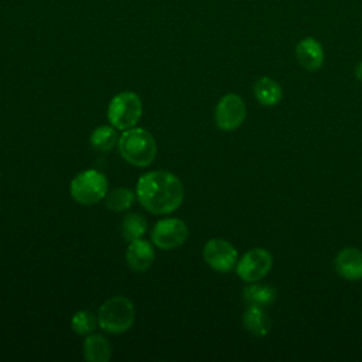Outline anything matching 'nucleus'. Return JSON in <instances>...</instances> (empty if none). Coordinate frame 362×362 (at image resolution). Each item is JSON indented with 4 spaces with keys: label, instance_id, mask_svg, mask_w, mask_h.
Returning <instances> with one entry per match:
<instances>
[{
    "label": "nucleus",
    "instance_id": "0eeeda50",
    "mask_svg": "<svg viewBox=\"0 0 362 362\" xmlns=\"http://www.w3.org/2000/svg\"><path fill=\"white\" fill-rule=\"evenodd\" d=\"M273 266L270 252L255 247L246 252L236 263V274L246 283H255L263 279Z\"/></svg>",
    "mask_w": 362,
    "mask_h": 362
},
{
    "label": "nucleus",
    "instance_id": "6ab92c4d",
    "mask_svg": "<svg viewBox=\"0 0 362 362\" xmlns=\"http://www.w3.org/2000/svg\"><path fill=\"white\" fill-rule=\"evenodd\" d=\"M136 198V194L129 188H115L106 194L105 202L110 211L122 212L130 209Z\"/></svg>",
    "mask_w": 362,
    "mask_h": 362
},
{
    "label": "nucleus",
    "instance_id": "dca6fc26",
    "mask_svg": "<svg viewBox=\"0 0 362 362\" xmlns=\"http://www.w3.org/2000/svg\"><path fill=\"white\" fill-rule=\"evenodd\" d=\"M147 219L143 215L137 212H129L122 221V235L127 242H133L141 239V236L147 232Z\"/></svg>",
    "mask_w": 362,
    "mask_h": 362
},
{
    "label": "nucleus",
    "instance_id": "423d86ee",
    "mask_svg": "<svg viewBox=\"0 0 362 362\" xmlns=\"http://www.w3.org/2000/svg\"><path fill=\"white\" fill-rule=\"evenodd\" d=\"M188 239V226L178 218L160 219L153 230L151 240L154 246L163 250H173L180 247Z\"/></svg>",
    "mask_w": 362,
    "mask_h": 362
},
{
    "label": "nucleus",
    "instance_id": "9b49d317",
    "mask_svg": "<svg viewBox=\"0 0 362 362\" xmlns=\"http://www.w3.org/2000/svg\"><path fill=\"white\" fill-rule=\"evenodd\" d=\"M296 57L303 68L307 71H317L324 64V48L314 37H305L297 42Z\"/></svg>",
    "mask_w": 362,
    "mask_h": 362
},
{
    "label": "nucleus",
    "instance_id": "4468645a",
    "mask_svg": "<svg viewBox=\"0 0 362 362\" xmlns=\"http://www.w3.org/2000/svg\"><path fill=\"white\" fill-rule=\"evenodd\" d=\"M245 328L256 337H264L270 331V320L262 305L249 304L243 314Z\"/></svg>",
    "mask_w": 362,
    "mask_h": 362
},
{
    "label": "nucleus",
    "instance_id": "f257e3e1",
    "mask_svg": "<svg viewBox=\"0 0 362 362\" xmlns=\"http://www.w3.org/2000/svg\"><path fill=\"white\" fill-rule=\"evenodd\" d=\"M136 197L148 212L167 215L178 209L182 204L184 185L181 180L170 171H148L137 181Z\"/></svg>",
    "mask_w": 362,
    "mask_h": 362
},
{
    "label": "nucleus",
    "instance_id": "ddd939ff",
    "mask_svg": "<svg viewBox=\"0 0 362 362\" xmlns=\"http://www.w3.org/2000/svg\"><path fill=\"white\" fill-rule=\"evenodd\" d=\"M83 356L89 362H107L112 358V345L100 334H90L83 341Z\"/></svg>",
    "mask_w": 362,
    "mask_h": 362
},
{
    "label": "nucleus",
    "instance_id": "412c9836",
    "mask_svg": "<svg viewBox=\"0 0 362 362\" xmlns=\"http://www.w3.org/2000/svg\"><path fill=\"white\" fill-rule=\"evenodd\" d=\"M355 75L359 81H362V61L356 65V69H355Z\"/></svg>",
    "mask_w": 362,
    "mask_h": 362
},
{
    "label": "nucleus",
    "instance_id": "9d476101",
    "mask_svg": "<svg viewBox=\"0 0 362 362\" xmlns=\"http://www.w3.org/2000/svg\"><path fill=\"white\" fill-rule=\"evenodd\" d=\"M154 249L150 242L144 239H137L129 242L126 250V263L130 270L136 273H144L148 270L154 262Z\"/></svg>",
    "mask_w": 362,
    "mask_h": 362
},
{
    "label": "nucleus",
    "instance_id": "aec40b11",
    "mask_svg": "<svg viewBox=\"0 0 362 362\" xmlns=\"http://www.w3.org/2000/svg\"><path fill=\"white\" fill-rule=\"evenodd\" d=\"M98 317L88 310H81L75 313L71 318V328L74 332L82 337H88L93 334V331L98 327Z\"/></svg>",
    "mask_w": 362,
    "mask_h": 362
},
{
    "label": "nucleus",
    "instance_id": "f03ea898",
    "mask_svg": "<svg viewBox=\"0 0 362 362\" xmlns=\"http://www.w3.org/2000/svg\"><path fill=\"white\" fill-rule=\"evenodd\" d=\"M117 146L123 160L134 167L150 165L157 154V143L154 137L146 129L136 126L123 132Z\"/></svg>",
    "mask_w": 362,
    "mask_h": 362
},
{
    "label": "nucleus",
    "instance_id": "f8f14e48",
    "mask_svg": "<svg viewBox=\"0 0 362 362\" xmlns=\"http://www.w3.org/2000/svg\"><path fill=\"white\" fill-rule=\"evenodd\" d=\"M337 273L346 280L362 279V252L355 247L342 249L335 257Z\"/></svg>",
    "mask_w": 362,
    "mask_h": 362
},
{
    "label": "nucleus",
    "instance_id": "6e6552de",
    "mask_svg": "<svg viewBox=\"0 0 362 362\" xmlns=\"http://www.w3.org/2000/svg\"><path fill=\"white\" fill-rule=\"evenodd\" d=\"M205 263L219 273H228L238 263V252L232 243L225 239L214 238L209 239L202 250Z\"/></svg>",
    "mask_w": 362,
    "mask_h": 362
},
{
    "label": "nucleus",
    "instance_id": "2eb2a0df",
    "mask_svg": "<svg viewBox=\"0 0 362 362\" xmlns=\"http://www.w3.org/2000/svg\"><path fill=\"white\" fill-rule=\"evenodd\" d=\"M255 96L264 106H274L283 98L281 86L272 78L263 76L255 83Z\"/></svg>",
    "mask_w": 362,
    "mask_h": 362
},
{
    "label": "nucleus",
    "instance_id": "f3484780",
    "mask_svg": "<svg viewBox=\"0 0 362 362\" xmlns=\"http://www.w3.org/2000/svg\"><path fill=\"white\" fill-rule=\"evenodd\" d=\"M243 298L247 304L269 305L276 300V290L267 284H257L256 281L249 284L243 291Z\"/></svg>",
    "mask_w": 362,
    "mask_h": 362
},
{
    "label": "nucleus",
    "instance_id": "39448f33",
    "mask_svg": "<svg viewBox=\"0 0 362 362\" xmlns=\"http://www.w3.org/2000/svg\"><path fill=\"white\" fill-rule=\"evenodd\" d=\"M69 192L78 204H98L99 201L105 199L107 194V178L98 170H85L72 178Z\"/></svg>",
    "mask_w": 362,
    "mask_h": 362
},
{
    "label": "nucleus",
    "instance_id": "20e7f679",
    "mask_svg": "<svg viewBox=\"0 0 362 362\" xmlns=\"http://www.w3.org/2000/svg\"><path fill=\"white\" fill-rule=\"evenodd\" d=\"M141 99L137 93L130 90L120 92L113 96L107 106L109 123L119 130H127L130 127H134L141 119Z\"/></svg>",
    "mask_w": 362,
    "mask_h": 362
},
{
    "label": "nucleus",
    "instance_id": "a211bd4d",
    "mask_svg": "<svg viewBox=\"0 0 362 362\" xmlns=\"http://www.w3.org/2000/svg\"><path fill=\"white\" fill-rule=\"evenodd\" d=\"M90 146L96 151H110L117 144V133L113 126H99L90 133Z\"/></svg>",
    "mask_w": 362,
    "mask_h": 362
},
{
    "label": "nucleus",
    "instance_id": "7ed1b4c3",
    "mask_svg": "<svg viewBox=\"0 0 362 362\" xmlns=\"http://www.w3.org/2000/svg\"><path fill=\"white\" fill-rule=\"evenodd\" d=\"M136 310L133 303L124 296H115L106 300L98 313L99 327L109 334H123L134 322Z\"/></svg>",
    "mask_w": 362,
    "mask_h": 362
},
{
    "label": "nucleus",
    "instance_id": "1a4fd4ad",
    "mask_svg": "<svg viewBox=\"0 0 362 362\" xmlns=\"http://www.w3.org/2000/svg\"><path fill=\"white\" fill-rule=\"evenodd\" d=\"M246 117V105L240 96L235 93L225 95L215 107V123L221 130L238 129Z\"/></svg>",
    "mask_w": 362,
    "mask_h": 362
}]
</instances>
